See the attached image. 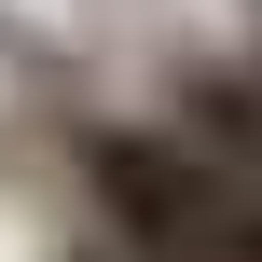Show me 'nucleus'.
<instances>
[{"mask_svg":"<svg viewBox=\"0 0 262 262\" xmlns=\"http://www.w3.org/2000/svg\"><path fill=\"white\" fill-rule=\"evenodd\" d=\"M69 180H83V207H97V249L124 262H235L249 249V207H235V180L152 111V124H83L69 138Z\"/></svg>","mask_w":262,"mask_h":262,"instance_id":"obj_1","label":"nucleus"},{"mask_svg":"<svg viewBox=\"0 0 262 262\" xmlns=\"http://www.w3.org/2000/svg\"><path fill=\"white\" fill-rule=\"evenodd\" d=\"M55 262H124V249H97V235H83V249H55Z\"/></svg>","mask_w":262,"mask_h":262,"instance_id":"obj_2","label":"nucleus"}]
</instances>
